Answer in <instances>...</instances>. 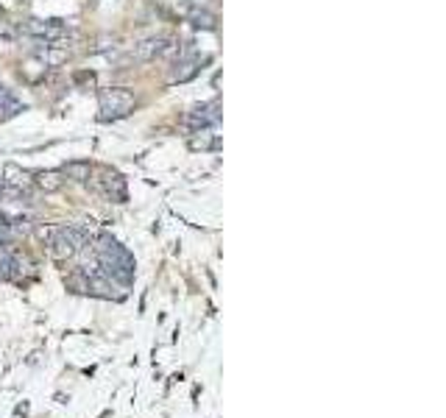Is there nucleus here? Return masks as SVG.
I'll return each instance as SVG.
<instances>
[{
  "mask_svg": "<svg viewBox=\"0 0 446 418\" xmlns=\"http://www.w3.org/2000/svg\"><path fill=\"white\" fill-rule=\"evenodd\" d=\"M198 73H201V59H198V56H190V59H179V62L173 65L171 78H173V81H179V84H184V81L195 78Z\"/></svg>",
  "mask_w": 446,
  "mask_h": 418,
  "instance_id": "obj_6",
  "label": "nucleus"
},
{
  "mask_svg": "<svg viewBox=\"0 0 446 418\" xmlns=\"http://www.w3.org/2000/svg\"><path fill=\"white\" fill-rule=\"evenodd\" d=\"M17 226H12V223H0V245H6V243H12L14 237H17Z\"/></svg>",
  "mask_w": 446,
  "mask_h": 418,
  "instance_id": "obj_13",
  "label": "nucleus"
},
{
  "mask_svg": "<svg viewBox=\"0 0 446 418\" xmlns=\"http://www.w3.org/2000/svg\"><path fill=\"white\" fill-rule=\"evenodd\" d=\"M62 173H56V170H47V173H39V187L45 190H59L62 187Z\"/></svg>",
  "mask_w": 446,
  "mask_h": 418,
  "instance_id": "obj_10",
  "label": "nucleus"
},
{
  "mask_svg": "<svg viewBox=\"0 0 446 418\" xmlns=\"http://www.w3.org/2000/svg\"><path fill=\"white\" fill-rule=\"evenodd\" d=\"M167 45H171V39H145V42L134 45V50L129 54V62H151L156 56H164Z\"/></svg>",
  "mask_w": 446,
  "mask_h": 418,
  "instance_id": "obj_4",
  "label": "nucleus"
},
{
  "mask_svg": "<svg viewBox=\"0 0 446 418\" xmlns=\"http://www.w3.org/2000/svg\"><path fill=\"white\" fill-rule=\"evenodd\" d=\"M217 103H201V107H195L190 115H187V126L193 129H206L212 123H217Z\"/></svg>",
  "mask_w": 446,
  "mask_h": 418,
  "instance_id": "obj_5",
  "label": "nucleus"
},
{
  "mask_svg": "<svg viewBox=\"0 0 446 418\" xmlns=\"http://www.w3.org/2000/svg\"><path fill=\"white\" fill-rule=\"evenodd\" d=\"M23 109H25L23 103H20L9 89L0 87V120H9V118H14V115H20Z\"/></svg>",
  "mask_w": 446,
  "mask_h": 418,
  "instance_id": "obj_8",
  "label": "nucleus"
},
{
  "mask_svg": "<svg viewBox=\"0 0 446 418\" xmlns=\"http://www.w3.org/2000/svg\"><path fill=\"white\" fill-rule=\"evenodd\" d=\"M215 145H217V140H212L209 134H201V137H193V140H190V148H195V151H198V148H201V151H209V148H215Z\"/></svg>",
  "mask_w": 446,
  "mask_h": 418,
  "instance_id": "obj_11",
  "label": "nucleus"
},
{
  "mask_svg": "<svg viewBox=\"0 0 446 418\" xmlns=\"http://www.w3.org/2000/svg\"><path fill=\"white\" fill-rule=\"evenodd\" d=\"M89 173H92L89 162H67V165H65V176H70V179H76V182H87Z\"/></svg>",
  "mask_w": 446,
  "mask_h": 418,
  "instance_id": "obj_9",
  "label": "nucleus"
},
{
  "mask_svg": "<svg viewBox=\"0 0 446 418\" xmlns=\"http://www.w3.org/2000/svg\"><path fill=\"white\" fill-rule=\"evenodd\" d=\"M87 237L89 234L84 229H78V226H62V229H56L50 234V245L56 248V254H73L87 243Z\"/></svg>",
  "mask_w": 446,
  "mask_h": 418,
  "instance_id": "obj_2",
  "label": "nucleus"
},
{
  "mask_svg": "<svg viewBox=\"0 0 446 418\" xmlns=\"http://www.w3.org/2000/svg\"><path fill=\"white\" fill-rule=\"evenodd\" d=\"M98 103H100V120H118L134 109V92L126 87H109L98 92Z\"/></svg>",
  "mask_w": 446,
  "mask_h": 418,
  "instance_id": "obj_1",
  "label": "nucleus"
},
{
  "mask_svg": "<svg viewBox=\"0 0 446 418\" xmlns=\"http://www.w3.org/2000/svg\"><path fill=\"white\" fill-rule=\"evenodd\" d=\"M23 31L28 36H36V39H45V42L65 36V25L59 20H28V23H23Z\"/></svg>",
  "mask_w": 446,
  "mask_h": 418,
  "instance_id": "obj_3",
  "label": "nucleus"
},
{
  "mask_svg": "<svg viewBox=\"0 0 446 418\" xmlns=\"http://www.w3.org/2000/svg\"><path fill=\"white\" fill-rule=\"evenodd\" d=\"M100 184H103V190H106V195L109 198H115V201H126V182H123V176L120 173H103V179H100Z\"/></svg>",
  "mask_w": 446,
  "mask_h": 418,
  "instance_id": "obj_7",
  "label": "nucleus"
},
{
  "mask_svg": "<svg viewBox=\"0 0 446 418\" xmlns=\"http://www.w3.org/2000/svg\"><path fill=\"white\" fill-rule=\"evenodd\" d=\"M193 25L195 28H215V17L206 14V12H195L193 14Z\"/></svg>",
  "mask_w": 446,
  "mask_h": 418,
  "instance_id": "obj_12",
  "label": "nucleus"
}]
</instances>
